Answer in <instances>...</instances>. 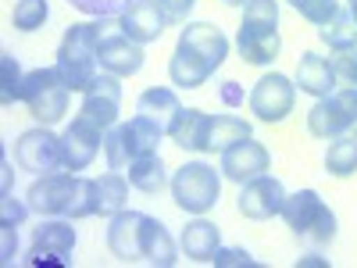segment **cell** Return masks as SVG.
<instances>
[{
	"label": "cell",
	"instance_id": "ac0fdd59",
	"mask_svg": "<svg viewBox=\"0 0 357 268\" xmlns=\"http://www.w3.org/2000/svg\"><path fill=\"white\" fill-rule=\"evenodd\" d=\"M97 61H100V72H111L118 79H129V75H136L143 68L146 54H143V43L129 40L126 33H118V36H104L100 40Z\"/></svg>",
	"mask_w": 357,
	"mask_h": 268
},
{
	"label": "cell",
	"instance_id": "3957f363",
	"mask_svg": "<svg viewBox=\"0 0 357 268\" xmlns=\"http://www.w3.org/2000/svg\"><path fill=\"white\" fill-rule=\"evenodd\" d=\"M161 136H165V126L154 122V118H146V114H132L129 122H118V126L104 136L107 168L126 172L132 161H139V158H146V154H158Z\"/></svg>",
	"mask_w": 357,
	"mask_h": 268
},
{
	"label": "cell",
	"instance_id": "30bf717a",
	"mask_svg": "<svg viewBox=\"0 0 357 268\" xmlns=\"http://www.w3.org/2000/svg\"><path fill=\"white\" fill-rule=\"evenodd\" d=\"M72 193H75V172H50L33 179V186L25 190V200L33 207V215L57 218V215H68Z\"/></svg>",
	"mask_w": 357,
	"mask_h": 268
},
{
	"label": "cell",
	"instance_id": "8fae6325",
	"mask_svg": "<svg viewBox=\"0 0 357 268\" xmlns=\"http://www.w3.org/2000/svg\"><path fill=\"white\" fill-rule=\"evenodd\" d=\"M104 129H97L93 122H86L82 114L72 118V126L61 133V165L65 172H86L97 161L100 147H104Z\"/></svg>",
	"mask_w": 357,
	"mask_h": 268
},
{
	"label": "cell",
	"instance_id": "2e32d148",
	"mask_svg": "<svg viewBox=\"0 0 357 268\" xmlns=\"http://www.w3.org/2000/svg\"><path fill=\"white\" fill-rule=\"evenodd\" d=\"M143 225H146V215L143 211H118L111 215L107 222V247L118 261L126 265H136L143 261Z\"/></svg>",
	"mask_w": 357,
	"mask_h": 268
},
{
	"label": "cell",
	"instance_id": "f6af8a7d",
	"mask_svg": "<svg viewBox=\"0 0 357 268\" xmlns=\"http://www.w3.org/2000/svg\"><path fill=\"white\" fill-rule=\"evenodd\" d=\"M347 8H350V15L357 18V0H347Z\"/></svg>",
	"mask_w": 357,
	"mask_h": 268
},
{
	"label": "cell",
	"instance_id": "7402d4cb",
	"mask_svg": "<svg viewBox=\"0 0 357 268\" xmlns=\"http://www.w3.org/2000/svg\"><path fill=\"white\" fill-rule=\"evenodd\" d=\"M293 82L301 86L304 94H311L314 100H321V97H329L333 89H340L329 57H321V54H314V50L301 54V61H296V79H293Z\"/></svg>",
	"mask_w": 357,
	"mask_h": 268
},
{
	"label": "cell",
	"instance_id": "f1b7e54d",
	"mask_svg": "<svg viewBox=\"0 0 357 268\" xmlns=\"http://www.w3.org/2000/svg\"><path fill=\"white\" fill-rule=\"evenodd\" d=\"M318 40L329 47V50L357 47V18L350 15V8H340L325 25H318Z\"/></svg>",
	"mask_w": 357,
	"mask_h": 268
},
{
	"label": "cell",
	"instance_id": "ab89813d",
	"mask_svg": "<svg viewBox=\"0 0 357 268\" xmlns=\"http://www.w3.org/2000/svg\"><path fill=\"white\" fill-rule=\"evenodd\" d=\"M161 11L168 15V22H186L197 8V0H158Z\"/></svg>",
	"mask_w": 357,
	"mask_h": 268
},
{
	"label": "cell",
	"instance_id": "1f68e13d",
	"mask_svg": "<svg viewBox=\"0 0 357 268\" xmlns=\"http://www.w3.org/2000/svg\"><path fill=\"white\" fill-rule=\"evenodd\" d=\"M50 18V4L47 0H18L15 11H11V25L18 29V33H36V29H43Z\"/></svg>",
	"mask_w": 357,
	"mask_h": 268
},
{
	"label": "cell",
	"instance_id": "4316f807",
	"mask_svg": "<svg viewBox=\"0 0 357 268\" xmlns=\"http://www.w3.org/2000/svg\"><path fill=\"white\" fill-rule=\"evenodd\" d=\"M129 175L122 172H107L97 179V215H118V211H126V204H129Z\"/></svg>",
	"mask_w": 357,
	"mask_h": 268
},
{
	"label": "cell",
	"instance_id": "52a82bcc",
	"mask_svg": "<svg viewBox=\"0 0 357 268\" xmlns=\"http://www.w3.org/2000/svg\"><path fill=\"white\" fill-rule=\"evenodd\" d=\"M357 122V86H340L329 97L314 100L307 111V133L318 140H340Z\"/></svg>",
	"mask_w": 357,
	"mask_h": 268
},
{
	"label": "cell",
	"instance_id": "9a60e30c",
	"mask_svg": "<svg viewBox=\"0 0 357 268\" xmlns=\"http://www.w3.org/2000/svg\"><path fill=\"white\" fill-rule=\"evenodd\" d=\"M268 165H272V158H268V147L257 143L254 136L232 143L229 151H222V161H218L222 175L229 179V183H240V186L250 183V179H257V175H264Z\"/></svg>",
	"mask_w": 357,
	"mask_h": 268
},
{
	"label": "cell",
	"instance_id": "d4e9b609",
	"mask_svg": "<svg viewBox=\"0 0 357 268\" xmlns=\"http://www.w3.org/2000/svg\"><path fill=\"white\" fill-rule=\"evenodd\" d=\"M143 261L158 268H172L178 261V244L168 236L165 222H158L154 215H146V225H143Z\"/></svg>",
	"mask_w": 357,
	"mask_h": 268
},
{
	"label": "cell",
	"instance_id": "d6986e66",
	"mask_svg": "<svg viewBox=\"0 0 357 268\" xmlns=\"http://www.w3.org/2000/svg\"><path fill=\"white\" fill-rule=\"evenodd\" d=\"M215 72H218V68L207 61L200 50H193V47L183 43V40L175 43L172 61H168V79H172V86H178V89H200Z\"/></svg>",
	"mask_w": 357,
	"mask_h": 268
},
{
	"label": "cell",
	"instance_id": "836d02e7",
	"mask_svg": "<svg viewBox=\"0 0 357 268\" xmlns=\"http://www.w3.org/2000/svg\"><path fill=\"white\" fill-rule=\"evenodd\" d=\"M68 4L89 18H118L122 11H129L136 0H68Z\"/></svg>",
	"mask_w": 357,
	"mask_h": 268
},
{
	"label": "cell",
	"instance_id": "8d00e7d4",
	"mask_svg": "<svg viewBox=\"0 0 357 268\" xmlns=\"http://www.w3.org/2000/svg\"><path fill=\"white\" fill-rule=\"evenodd\" d=\"M29 211H33V207H29V200H18L15 193H4V197H0V222L22 225Z\"/></svg>",
	"mask_w": 357,
	"mask_h": 268
},
{
	"label": "cell",
	"instance_id": "60d3db41",
	"mask_svg": "<svg viewBox=\"0 0 357 268\" xmlns=\"http://www.w3.org/2000/svg\"><path fill=\"white\" fill-rule=\"evenodd\" d=\"M243 97H250V94H243V86H240V82H232V79L222 82V104H225V107H240Z\"/></svg>",
	"mask_w": 357,
	"mask_h": 268
},
{
	"label": "cell",
	"instance_id": "4fadbf2b",
	"mask_svg": "<svg viewBox=\"0 0 357 268\" xmlns=\"http://www.w3.org/2000/svg\"><path fill=\"white\" fill-rule=\"evenodd\" d=\"M75 229L72 218H43L33 229V244H29V265H43V261H65L75 251Z\"/></svg>",
	"mask_w": 357,
	"mask_h": 268
},
{
	"label": "cell",
	"instance_id": "f35d334b",
	"mask_svg": "<svg viewBox=\"0 0 357 268\" xmlns=\"http://www.w3.org/2000/svg\"><path fill=\"white\" fill-rule=\"evenodd\" d=\"M18 258V225L0 222V261L11 265Z\"/></svg>",
	"mask_w": 357,
	"mask_h": 268
},
{
	"label": "cell",
	"instance_id": "ffe728a7",
	"mask_svg": "<svg viewBox=\"0 0 357 268\" xmlns=\"http://www.w3.org/2000/svg\"><path fill=\"white\" fill-rule=\"evenodd\" d=\"M207 129H211V114H207L204 107H178L175 118L165 126L172 143L183 147V151H204L207 147Z\"/></svg>",
	"mask_w": 357,
	"mask_h": 268
},
{
	"label": "cell",
	"instance_id": "7c38bea8",
	"mask_svg": "<svg viewBox=\"0 0 357 268\" xmlns=\"http://www.w3.org/2000/svg\"><path fill=\"white\" fill-rule=\"evenodd\" d=\"M282 204H286V186L268 172L240 186V215L250 222H268L282 215Z\"/></svg>",
	"mask_w": 357,
	"mask_h": 268
},
{
	"label": "cell",
	"instance_id": "ee69618b",
	"mask_svg": "<svg viewBox=\"0 0 357 268\" xmlns=\"http://www.w3.org/2000/svg\"><path fill=\"white\" fill-rule=\"evenodd\" d=\"M222 4H229V8H247L250 0H222Z\"/></svg>",
	"mask_w": 357,
	"mask_h": 268
},
{
	"label": "cell",
	"instance_id": "5bb4252c",
	"mask_svg": "<svg viewBox=\"0 0 357 268\" xmlns=\"http://www.w3.org/2000/svg\"><path fill=\"white\" fill-rule=\"evenodd\" d=\"M118 111H122V79L111 75V72H100L97 86L89 89V94H82L79 114L86 122H93L97 129L111 133L118 126Z\"/></svg>",
	"mask_w": 357,
	"mask_h": 268
},
{
	"label": "cell",
	"instance_id": "9c48e42d",
	"mask_svg": "<svg viewBox=\"0 0 357 268\" xmlns=\"http://www.w3.org/2000/svg\"><path fill=\"white\" fill-rule=\"evenodd\" d=\"M15 165L33 175H50L57 168H65L61 165V136H54L50 126L25 129L15 140Z\"/></svg>",
	"mask_w": 357,
	"mask_h": 268
},
{
	"label": "cell",
	"instance_id": "277c9868",
	"mask_svg": "<svg viewBox=\"0 0 357 268\" xmlns=\"http://www.w3.org/2000/svg\"><path fill=\"white\" fill-rule=\"evenodd\" d=\"M282 218H286V225L293 229V236H301V240L311 244V247H329V244L336 240V229H340L333 207L321 200L318 190L286 193Z\"/></svg>",
	"mask_w": 357,
	"mask_h": 268
},
{
	"label": "cell",
	"instance_id": "6da1fadb",
	"mask_svg": "<svg viewBox=\"0 0 357 268\" xmlns=\"http://www.w3.org/2000/svg\"><path fill=\"white\" fill-rule=\"evenodd\" d=\"M111 18H89V22H75L65 29L61 43H57V72L65 75L72 94H89L100 79V61L97 50L104 40V29Z\"/></svg>",
	"mask_w": 357,
	"mask_h": 268
},
{
	"label": "cell",
	"instance_id": "e575fe53",
	"mask_svg": "<svg viewBox=\"0 0 357 268\" xmlns=\"http://www.w3.org/2000/svg\"><path fill=\"white\" fill-rule=\"evenodd\" d=\"M289 4L296 8V15H301L304 22H311V25H325L340 11V0H289Z\"/></svg>",
	"mask_w": 357,
	"mask_h": 268
},
{
	"label": "cell",
	"instance_id": "484cf974",
	"mask_svg": "<svg viewBox=\"0 0 357 268\" xmlns=\"http://www.w3.org/2000/svg\"><path fill=\"white\" fill-rule=\"evenodd\" d=\"M126 172H129L132 190H139V193H161L172 183V179H168V165H165L161 154H146V158L132 161Z\"/></svg>",
	"mask_w": 357,
	"mask_h": 268
},
{
	"label": "cell",
	"instance_id": "5b68a950",
	"mask_svg": "<svg viewBox=\"0 0 357 268\" xmlns=\"http://www.w3.org/2000/svg\"><path fill=\"white\" fill-rule=\"evenodd\" d=\"M222 168L204 165V161H186L183 168H175L172 175V200L175 207H183L186 215H207L222 197Z\"/></svg>",
	"mask_w": 357,
	"mask_h": 268
},
{
	"label": "cell",
	"instance_id": "7bdbcfd3",
	"mask_svg": "<svg viewBox=\"0 0 357 268\" xmlns=\"http://www.w3.org/2000/svg\"><path fill=\"white\" fill-rule=\"evenodd\" d=\"M304 265H314V268H329V261H325V258H318V254H307V258H301V261H296V268H304Z\"/></svg>",
	"mask_w": 357,
	"mask_h": 268
},
{
	"label": "cell",
	"instance_id": "603a6c76",
	"mask_svg": "<svg viewBox=\"0 0 357 268\" xmlns=\"http://www.w3.org/2000/svg\"><path fill=\"white\" fill-rule=\"evenodd\" d=\"M178 40L190 43L193 50H200L215 68H222L225 57H229V40H225V33L215 22H186V29L178 33Z\"/></svg>",
	"mask_w": 357,
	"mask_h": 268
},
{
	"label": "cell",
	"instance_id": "f546056e",
	"mask_svg": "<svg viewBox=\"0 0 357 268\" xmlns=\"http://www.w3.org/2000/svg\"><path fill=\"white\" fill-rule=\"evenodd\" d=\"M325 168L336 179L357 175V136L347 133L340 140H329V147H325Z\"/></svg>",
	"mask_w": 357,
	"mask_h": 268
},
{
	"label": "cell",
	"instance_id": "ba28073f",
	"mask_svg": "<svg viewBox=\"0 0 357 268\" xmlns=\"http://www.w3.org/2000/svg\"><path fill=\"white\" fill-rule=\"evenodd\" d=\"M247 104H250L257 122L279 126V122H286V114L296 104V82L289 75H282V72H268V75H261L254 82Z\"/></svg>",
	"mask_w": 357,
	"mask_h": 268
},
{
	"label": "cell",
	"instance_id": "83f0119b",
	"mask_svg": "<svg viewBox=\"0 0 357 268\" xmlns=\"http://www.w3.org/2000/svg\"><path fill=\"white\" fill-rule=\"evenodd\" d=\"M178 107H183V104H178L175 89H168V86H151V89H143L139 100H136V114H146V118H154V122H161V126L172 122Z\"/></svg>",
	"mask_w": 357,
	"mask_h": 268
},
{
	"label": "cell",
	"instance_id": "8992f818",
	"mask_svg": "<svg viewBox=\"0 0 357 268\" xmlns=\"http://www.w3.org/2000/svg\"><path fill=\"white\" fill-rule=\"evenodd\" d=\"M68 97L72 89L65 82V75L54 68H33L25 72V86H22V100L29 107V114L36 118L40 126H57L68 114Z\"/></svg>",
	"mask_w": 357,
	"mask_h": 268
},
{
	"label": "cell",
	"instance_id": "7a4b0ae2",
	"mask_svg": "<svg viewBox=\"0 0 357 268\" xmlns=\"http://www.w3.org/2000/svg\"><path fill=\"white\" fill-rule=\"evenodd\" d=\"M236 50L247 65H272L282 36H279V0H250L243 8V22L236 29Z\"/></svg>",
	"mask_w": 357,
	"mask_h": 268
},
{
	"label": "cell",
	"instance_id": "44dd1931",
	"mask_svg": "<svg viewBox=\"0 0 357 268\" xmlns=\"http://www.w3.org/2000/svg\"><path fill=\"white\" fill-rule=\"evenodd\" d=\"M178 247L190 261H200V265H211L218 247H222V229L215 222H207L204 215H197L193 222H186L183 236H178Z\"/></svg>",
	"mask_w": 357,
	"mask_h": 268
},
{
	"label": "cell",
	"instance_id": "cb8c5ba5",
	"mask_svg": "<svg viewBox=\"0 0 357 268\" xmlns=\"http://www.w3.org/2000/svg\"><path fill=\"white\" fill-rule=\"evenodd\" d=\"M254 136V126L240 114H211V129H207V147L204 154H222L229 151L232 143L240 140H250Z\"/></svg>",
	"mask_w": 357,
	"mask_h": 268
},
{
	"label": "cell",
	"instance_id": "bcb514c9",
	"mask_svg": "<svg viewBox=\"0 0 357 268\" xmlns=\"http://www.w3.org/2000/svg\"><path fill=\"white\" fill-rule=\"evenodd\" d=\"M350 136H357V122H354V129H350Z\"/></svg>",
	"mask_w": 357,
	"mask_h": 268
},
{
	"label": "cell",
	"instance_id": "e0dca14e",
	"mask_svg": "<svg viewBox=\"0 0 357 268\" xmlns=\"http://www.w3.org/2000/svg\"><path fill=\"white\" fill-rule=\"evenodd\" d=\"M168 25H172V22H168V15L161 11L158 0H136L129 11L118 15V29H122L129 40H136V43H158V40L165 36Z\"/></svg>",
	"mask_w": 357,
	"mask_h": 268
},
{
	"label": "cell",
	"instance_id": "d6a6232c",
	"mask_svg": "<svg viewBox=\"0 0 357 268\" xmlns=\"http://www.w3.org/2000/svg\"><path fill=\"white\" fill-rule=\"evenodd\" d=\"M89 215H97V179L75 175V193H72V204H68L65 218L79 222V218H89Z\"/></svg>",
	"mask_w": 357,
	"mask_h": 268
},
{
	"label": "cell",
	"instance_id": "b9f144b4",
	"mask_svg": "<svg viewBox=\"0 0 357 268\" xmlns=\"http://www.w3.org/2000/svg\"><path fill=\"white\" fill-rule=\"evenodd\" d=\"M11 183H15V168H11V161L4 158V165H0V190L11 193Z\"/></svg>",
	"mask_w": 357,
	"mask_h": 268
},
{
	"label": "cell",
	"instance_id": "d590c367",
	"mask_svg": "<svg viewBox=\"0 0 357 268\" xmlns=\"http://www.w3.org/2000/svg\"><path fill=\"white\" fill-rule=\"evenodd\" d=\"M329 65L340 86H357V47H343L329 54Z\"/></svg>",
	"mask_w": 357,
	"mask_h": 268
},
{
	"label": "cell",
	"instance_id": "74e56055",
	"mask_svg": "<svg viewBox=\"0 0 357 268\" xmlns=\"http://www.w3.org/2000/svg\"><path fill=\"white\" fill-rule=\"evenodd\" d=\"M211 265H215V268H254L257 261H254L243 247H218V254H215Z\"/></svg>",
	"mask_w": 357,
	"mask_h": 268
},
{
	"label": "cell",
	"instance_id": "4dcf8cb0",
	"mask_svg": "<svg viewBox=\"0 0 357 268\" xmlns=\"http://www.w3.org/2000/svg\"><path fill=\"white\" fill-rule=\"evenodd\" d=\"M22 86H25V72L18 65L15 54H0V104L11 107L15 100H22Z\"/></svg>",
	"mask_w": 357,
	"mask_h": 268
}]
</instances>
